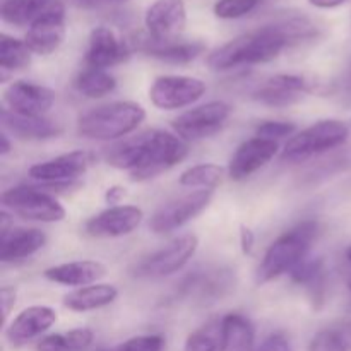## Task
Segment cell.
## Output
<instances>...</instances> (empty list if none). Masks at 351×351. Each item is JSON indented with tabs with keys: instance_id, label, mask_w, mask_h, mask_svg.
Listing matches in <instances>:
<instances>
[{
	"instance_id": "6da1fadb",
	"label": "cell",
	"mask_w": 351,
	"mask_h": 351,
	"mask_svg": "<svg viewBox=\"0 0 351 351\" xmlns=\"http://www.w3.org/2000/svg\"><path fill=\"white\" fill-rule=\"evenodd\" d=\"M315 26L305 17H290L266 24L233 38L208 55V65L215 72L232 71L249 65L267 64L280 57L287 47L315 36Z\"/></svg>"
},
{
	"instance_id": "7a4b0ae2",
	"label": "cell",
	"mask_w": 351,
	"mask_h": 351,
	"mask_svg": "<svg viewBox=\"0 0 351 351\" xmlns=\"http://www.w3.org/2000/svg\"><path fill=\"white\" fill-rule=\"evenodd\" d=\"M189 154V146L177 134L146 130L110 147L106 163L130 175V180L146 182L177 167Z\"/></svg>"
},
{
	"instance_id": "3957f363",
	"label": "cell",
	"mask_w": 351,
	"mask_h": 351,
	"mask_svg": "<svg viewBox=\"0 0 351 351\" xmlns=\"http://www.w3.org/2000/svg\"><path fill=\"white\" fill-rule=\"evenodd\" d=\"M319 235V223L308 221L298 223L295 228L288 230L278 237L269 249L264 254L256 273V283L266 285L278 280L283 274H290L291 269L308 256L312 243Z\"/></svg>"
},
{
	"instance_id": "277c9868",
	"label": "cell",
	"mask_w": 351,
	"mask_h": 351,
	"mask_svg": "<svg viewBox=\"0 0 351 351\" xmlns=\"http://www.w3.org/2000/svg\"><path fill=\"white\" fill-rule=\"evenodd\" d=\"M146 119V110L134 101H112L81 115L77 134L91 141H117L132 134Z\"/></svg>"
},
{
	"instance_id": "5b68a950",
	"label": "cell",
	"mask_w": 351,
	"mask_h": 351,
	"mask_svg": "<svg viewBox=\"0 0 351 351\" xmlns=\"http://www.w3.org/2000/svg\"><path fill=\"white\" fill-rule=\"evenodd\" d=\"M350 136L351 130L346 122L336 119L319 120L288 139L281 151V160L300 163L343 146Z\"/></svg>"
},
{
	"instance_id": "8992f818",
	"label": "cell",
	"mask_w": 351,
	"mask_h": 351,
	"mask_svg": "<svg viewBox=\"0 0 351 351\" xmlns=\"http://www.w3.org/2000/svg\"><path fill=\"white\" fill-rule=\"evenodd\" d=\"M3 209L27 221L58 223L65 218L67 211L51 194L41 189L19 185L2 194Z\"/></svg>"
},
{
	"instance_id": "52a82bcc",
	"label": "cell",
	"mask_w": 351,
	"mask_h": 351,
	"mask_svg": "<svg viewBox=\"0 0 351 351\" xmlns=\"http://www.w3.org/2000/svg\"><path fill=\"white\" fill-rule=\"evenodd\" d=\"M197 249V235L185 233L136 264L132 274L137 278H151V280L171 276L195 256Z\"/></svg>"
},
{
	"instance_id": "ba28073f",
	"label": "cell",
	"mask_w": 351,
	"mask_h": 351,
	"mask_svg": "<svg viewBox=\"0 0 351 351\" xmlns=\"http://www.w3.org/2000/svg\"><path fill=\"white\" fill-rule=\"evenodd\" d=\"M232 106L225 101H209L194 106L173 120L175 134L184 141H201L218 134L228 122Z\"/></svg>"
},
{
	"instance_id": "9c48e42d",
	"label": "cell",
	"mask_w": 351,
	"mask_h": 351,
	"mask_svg": "<svg viewBox=\"0 0 351 351\" xmlns=\"http://www.w3.org/2000/svg\"><path fill=\"white\" fill-rule=\"evenodd\" d=\"M213 195V191H195L167 202L151 216L149 230L156 235H165L182 228L211 204Z\"/></svg>"
},
{
	"instance_id": "30bf717a",
	"label": "cell",
	"mask_w": 351,
	"mask_h": 351,
	"mask_svg": "<svg viewBox=\"0 0 351 351\" xmlns=\"http://www.w3.org/2000/svg\"><path fill=\"white\" fill-rule=\"evenodd\" d=\"M204 95V81L189 75H160L149 88L151 103L167 112L194 105Z\"/></svg>"
},
{
	"instance_id": "8fae6325",
	"label": "cell",
	"mask_w": 351,
	"mask_h": 351,
	"mask_svg": "<svg viewBox=\"0 0 351 351\" xmlns=\"http://www.w3.org/2000/svg\"><path fill=\"white\" fill-rule=\"evenodd\" d=\"M65 7L60 0H53L50 7L27 27L24 41L36 55L55 53L65 40Z\"/></svg>"
},
{
	"instance_id": "7c38bea8",
	"label": "cell",
	"mask_w": 351,
	"mask_h": 351,
	"mask_svg": "<svg viewBox=\"0 0 351 351\" xmlns=\"http://www.w3.org/2000/svg\"><path fill=\"white\" fill-rule=\"evenodd\" d=\"M147 36L154 41L180 40L187 26L184 0H154L144 14Z\"/></svg>"
},
{
	"instance_id": "4fadbf2b",
	"label": "cell",
	"mask_w": 351,
	"mask_h": 351,
	"mask_svg": "<svg viewBox=\"0 0 351 351\" xmlns=\"http://www.w3.org/2000/svg\"><path fill=\"white\" fill-rule=\"evenodd\" d=\"M93 163H95V154L89 151H71L33 165L27 175L41 185H64L82 177Z\"/></svg>"
},
{
	"instance_id": "5bb4252c",
	"label": "cell",
	"mask_w": 351,
	"mask_h": 351,
	"mask_svg": "<svg viewBox=\"0 0 351 351\" xmlns=\"http://www.w3.org/2000/svg\"><path fill=\"white\" fill-rule=\"evenodd\" d=\"M3 105L19 115L45 117L55 103V91L31 81L10 82L3 89Z\"/></svg>"
},
{
	"instance_id": "9a60e30c",
	"label": "cell",
	"mask_w": 351,
	"mask_h": 351,
	"mask_svg": "<svg viewBox=\"0 0 351 351\" xmlns=\"http://www.w3.org/2000/svg\"><path fill=\"white\" fill-rule=\"evenodd\" d=\"M144 211L137 206H110L86 221L84 230L93 239H119L139 228Z\"/></svg>"
},
{
	"instance_id": "2e32d148",
	"label": "cell",
	"mask_w": 351,
	"mask_h": 351,
	"mask_svg": "<svg viewBox=\"0 0 351 351\" xmlns=\"http://www.w3.org/2000/svg\"><path fill=\"white\" fill-rule=\"evenodd\" d=\"M280 151V144L276 141L252 137L240 144L233 153L228 165V177L235 182H243L266 167Z\"/></svg>"
},
{
	"instance_id": "e0dca14e",
	"label": "cell",
	"mask_w": 351,
	"mask_h": 351,
	"mask_svg": "<svg viewBox=\"0 0 351 351\" xmlns=\"http://www.w3.org/2000/svg\"><path fill=\"white\" fill-rule=\"evenodd\" d=\"M312 91V82L304 75L276 74L256 89L254 99L273 108H287Z\"/></svg>"
},
{
	"instance_id": "ac0fdd59",
	"label": "cell",
	"mask_w": 351,
	"mask_h": 351,
	"mask_svg": "<svg viewBox=\"0 0 351 351\" xmlns=\"http://www.w3.org/2000/svg\"><path fill=\"white\" fill-rule=\"evenodd\" d=\"M130 48L113 29L98 26L89 34L86 65L93 69H110L129 60Z\"/></svg>"
},
{
	"instance_id": "d6986e66",
	"label": "cell",
	"mask_w": 351,
	"mask_h": 351,
	"mask_svg": "<svg viewBox=\"0 0 351 351\" xmlns=\"http://www.w3.org/2000/svg\"><path fill=\"white\" fill-rule=\"evenodd\" d=\"M57 322V312L48 305H31L24 308L7 326L5 338L12 346H23L47 332Z\"/></svg>"
},
{
	"instance_id": "ffe728a7",
	"label": "cell",
	"mask_w": 351,
	"mask_h": 351,
	"mask_svg": "<svg viewBox=\"0 0 351 351\" xmlns=\"http://www.w3.org/2000/svg\"><path fill=\"white\" fill-rule=\"evenodd\" d=\"M106 266L99 261H74V263H64L58 266H51L43 271L45 280L51 283L64 285V287H89L98 283L101 278L106 276Z\"/></svg>"
},
{
	"instance_id": "44dd1931",
	"label": "cell",
	"mask_w": 351,
	"mask_h": 351,
	"mask_svg": "<svg viewBox=\"0 0 351 351\" xmlns=\"http://www.w3.org/2000/svg\"><path fill=\"white\" fill-rule=\"evenodd\" d=\"M47 243V235L38 228H10L0 233V261L17 263L27 259L41 250Z\"/></svg>"
},
{
	"instance_id": "7402d4cb",
	"label": "cell",
	"mask_w": 351,
	"mask_h": 351,
	"mask_svg": "<svg viewBox=\"0 0 351 351\" xmlns=\"http://www.w3.org/2000/svg\"><path fill=\"white\" fill-rule=\"evenodd\" d=\"M2 125L3 129L14 134V137L27 141H47L58 137L62 132L60 125L47 117H29L19 115L10 110H2Z\"/></svg>"
},
{
	"instance_id": "603a6c76",
	"label": "cell",
	"mask_w": 351,
	"mask_h": 351,
	"mask_svg": "<svg viewBox=\"0 0 351 351\" xmlns=\"http://www.w3.org/2000/svg\"><path fill=\"white\" fill-rule=\"evenodd\" d=\"M233 287L232 271L215 269L204 271V273L192 274L191 278L182 285V295L185 297H194L201 302L218 300L225 297Z\"/></svg>"
},
{
	"instance_id": "cb8c5ba5",
	"label": "cell",
	"mask_w": 351,
	"mask_h": 351,
	"mask_svg": "<svg viewBox=\"0 0 351 351\" xmlns=\"http://www.w3.org/2000/svg\"><path fill=\"white\" fill-rule=\"evenodd\" d=\"M139 50L168 64H189L206 51L202 41H154L149 36L139 40Z\"/></svg>"
},
{
	"instance_id": "d4e9b609",
	"label": "cell",
	"mask_w": 351,
	"mask_h": 351,
	"mask_svg": "<svg viewBox=\"0 0 351 351\" xmlns=\"http://www.w3.org/2000/svg\"><path fill=\"white\" fill-rule=\"evenodd\" d=\"M256 328L242 314H228L219 321V351H254Z\"/></svg>"
},
{
	"instance_id": "484cf974",
	"label": "cell",
	"mask_w": 351,
	"mask_h": 351,
	"mask_svg": "<svg viewBox=\"0 0 351 351\" xmlns=\"http://www.w3.org/2000/svg\"><path fill=\"white\" fill-rule=\"evenodd\" d=\"M290 278L295 285H300V287L307 288L315 308H319L324 304L328 273H326V264L322 257H304L291 269Z\"/></svg>"
},
{
	"instance_id": "4316f807",
	"label": "cell",
	"mask_w": 351,
	"mask_h": 351,
	"mask_svg": "<svg viewBox=\"0 0 351 351\" xmlns=\"http://www.w3.org/2000/svg\"><path fill=\"white\" fill-rule=\"evenodd\" d=\"M119 297L117 287L108 283H95L77 288L64 297V307L72 312H91L108 307Z\"/></svg>"
},
{
	"instance_id": "83f0119b",
	"label": "cell",
	"mask_w": 351,
	"mask_h": 351,
	"mask_svg": "<svg viewBox=\"0 0 351 351\" xmlns=\"http://www.w3.org/2000/svg\"><path fill=\"white\" fill-rule=\"evenodd\" d=\"M51 3L53 0H3L0 14L3 23L29 27Z\"/></svg>"
},
{
	"instance_id": "f1b7e54d",
	"label": "cell",
	"mask_w": 351,
	"mask_h": 351,
	"mask_svg": "<svg viewBox=\"0 0 351 351\" xmlns=\"http://www.w3.org/2000/svg\"><path fill=\"white\" fill-rule=\"evenodd\" d=\"M95 341V332L88 328L45 336L38 341L36 351H88Z\"/></svg>"
},
{
	"instance_id": "f546056e",
	"label": "cell",
	"mask_w": 351,
	"mask_h": 351,
	"mask_svg": "<svg viewBox=\"0 0 351 351\" xmlns=\"http://www.w3.org/2000/svg\"><path fill=\"white\" fill-rule=\"evenodd\" d=\"M117 79L105 69L86 67L75 77V89L86 98H103L115 91Z\"/></svg>"
},
{
	"instance_id": "4dcf8cb0",
	"label": "cell",
	"mask_w": 351,
	"mask_h": 351,
	"mask_svg": "<svg viewBox=\"0 0 351 351\" xmlns=\"http://www.w3.org/2000/svg\"><path fill=\"white\" fill-rule=\"evenodd\" d=\"M223 178H225V168L215 163H201L182 171L178 182L184 187L213 191L223 184Z\"/></svg>"
},
{
	"instance_id": "1f68e13d",
	"label": "cell",
	"mask_w": 351,
	"mask_h": 351,
	"mask_svg": "<svg viewBox=\"0 0 351 351\" xmlns=\"http://www.w3.org/2000/svg\"><path fill=\"white\" fill-rule=\"evenodd\" d=\"M31 55L33 51L29 50L24 40H17L5 33L0 36V69L2 72L23 71L31 64Z\"/></svg>"
},
{
	"instance_id": "d6a6232c",
	"label": "cell",
	"mask_w": 351,
	"mask_h": 351,
	"mask_svg": "<svg viewBox=\"0 0 351 351\" xmlns=\"http://www.w3.org/2000/svg\"><path fill=\"white\" fill-rule=\"evenodd\" d=\"M308 351H351V324L322 329L312 338Z\"/></svg>"
},
{
	"instance_id": "836d02e7",
	"label": "cell",
	"mask_w": 351,
	"mask_h": 351,
	"mask_svg": "<svg viewBox=\"0 0 351 351\" xmlns=\"http://www.w3.org/2000/svg\"><path fill=\"white\" fill-rule=\"evenodd\" d=\"M184 351H219V322L191 332L185 339Z\"/></svg>"
},
{
	"instance_id": "e575fe53",
	"label": "cell",
	"mask_w": 351,
	"mask_h": 351,
	"mask_svg": "<svg viewBox=\"0 0 351 351\" xmlns=\"http://www.w3.org/2000/svg\"><path fill=\"white\" fill-rule=\"evenodd\" d=\"M263 0H218L215 3V16L219 19H239L257 9Z\"/></svg>"
},
{
	"instance_id": "d590c367",
	"label": "cell",
	"mask_w": 351,
	"mask_h": 351,
	"mask_svg": "<svg viewBox=\"0 0 351 351\" xmlns=\"http://www.w3.org/2000/svg\"><path fill=\"white\" fill-rule=\"evenodd\" d=\"M297 134V123L293 122H281V120H267L261 123L256 129V136L269 141H280L285 137H291Z\"/></svg>"
},
{
	"instance_id": "8d00e7d4",
	"label": "cell",
	"mask_w": 351,
	"mask_h": 351,
	"mask_svg": "<svg viewBox=\"0 0 351 351\" xmlns=\"http://www.w3.org/2000/svg\"><path fill=\"white\" fill-rule=\"evenodd\" d=\"M165 338L160 335L134 336L117 348V351H163Z\"/></svg>"
},
{
	"instance_id": "74e56055",
	"label": "cell",
	"mask_w": 351,
	"mask_h": 351,
	"mask_svg": "<svg viewBox=\"0 0 351 351\" xmlns=\"http://www.w3.org/2000/svg\"><path fill=\"white\" fill-rule=\"evenodd\" d=\"M16 298H17V291L14 287H3L0 290V305H2V322L5 324L7 317H9L10 311L16 305Z\"/></svg>"
},
{
	"instance_id": "f35d334b",
	"label": "cell",
	"mask_w": 351,
	"mask_h": 351,
	"mask_svg": "<svg viewBox=\"0 0 351 351\" xmlns=\"http://www.w3.org/2000/svg\"><path fill=\"white\" fill-rule=\"evenodd\" d=\"M254 245H256V235H254V232L249 226L240 225V249H242V254L249 256L252 252Z\"/></svg>"
},
{
	"instance_id": "ab89813d",
	"label": "cell",
	"mask_w": 351,
	"mask_h": 351,
	"mask_svg": "<svg viewBox=\"0 0 351 351\" xmlns=\"http://www.w3.org/2000/svg\"><path fill=\"white\" fill-rule=\"evenodd\" d=\"M266 351H291L290 343L283 335H273L263 343Z\"/></svg>"
},
{
	"instance_id": "60d3db41",
	"label": "cell",
	"mask_w": 351,
	"mask_h": 351,
	"mask_svg": "<svg viewBox=\"0 0 351 351\" xmlns=\"http://www.w3.org/2000/svg\"><path fill=\"white\" fill-rule=\"evenodd\" d=\"M127 195V189L122 187V185H113L106 191L105 194V201L108 204H120L123 201V197Z\"/></svg>"
},
{
	"instance_id": "b9f144b4",
	"label": "cell",
	"mask_w": 351,
	"mask_h": 351,
	"mask_svg": "<svg viewBox=\"0 0 351 351\" xmlns=\"http://www.w3.org/2000/svg\"><path fill=\"white\" fill-rule=\"evenodd\" d=\"M311 5L317 7V9H336V7H341L345 3H348L350 0H307Z\"/></svg>"
},
{
	"instance_id": "7bdbcfd3",
	"label": "cell",
	"mask_w": 351,
	"mask_h": 351,
	"mask_svg": "<svg viewBox=\"0 0 351 351\" xmlns=\"http://www.w3.org/2000/svg\"><path fill=\"white\" fill-rule=\"evenodd\" d=\"M0 143H2V146H0V154H2V156H7V154L10 153V141L5 132L0 136Z\"/></svg>"
},
{
	"instance_id": "ee69618b",
	"label": "cell",
	"mask_w": 351,
	"mask_h": 351,
	"mask_svg": "<svg viewBox=\"0 0 351 351\" xmlns=\"http://www.w3.org/2000/svg\"><path fill=\"white\" fill-rule=\"evenodd\" d=\"M345 259L348 261V264H351V245L345 250Z\"/></svg>"
},
{
	"instance_id": "f6af8a7d",
	"label": "cell",
	"mask_w": 351,
	"mask_h": 351,
	"mask_svg": "<svg viewBox=\"0 0 351 351\" xmlns=\"http://www.w3.org/2000/svg\"><path fill=\"white\" fill-rule=\"evenodd\" d=\"M254 351H266V348H264V346L261 345V348H257V350H254Z\"/></svg>"
},
{
	"instance_id": "bcb514c9",
	"label": "cell",
	"mask_w": 351,
	"mask_h": 351,
	"mask_svg": "<svg viewBox=\"0 0 351 351\" xmlns=\"http://www.w3.org/2000/svg\"><path fill=\"white\" fill-rule=\"evenodd\" d=\"M348 86L351 88V69H350V77H348Z\"/></svg>"
},
{
	"instance_id": "7dc6e473",
	"label": "cell",
	"mask_w": 351,
	"mask_h": 351,
	"mask_svg": "<svg viewBox=\"0 0 351 351\" xmlns=\"http://www.w3.org/2000/svg\"><path fill=\"white\" fill-rule=\"evenodd\" d=\"M348 290H350V293H351V276H350V280H348Z\"/></svg>"
},
{
	"instance_id": "c3c4849f",
	"label": "cell",
	"mask_w": 351,
	"mask_h": 351,
	"mask_svg": "<svg viewBox=\"0 0 351 351\" xmlns=\"http://www.w3.org/2000/svg\"><path fill=\"white\" fill-rule=\"evenodd\" d=\"M348 127H350V130H351V120L348 122Z\"/></svg>"
},
{
	"instance_id": "681fc988",
	"label": "cell",
	"mask_w": 351,
	"mask_h": 351,
	"mask_svg": "<svg viewBox=\"0 0 351 351\" xmlns=\"http://www.w3.org/2000/svg\"><path fill=\"white\" fill-rule=\"evenodd\" d=\"M113 2H120V0H113Z\"/></svg>"
},
{
	"instance_id": "f907efd6",
	"label": "cell",
	"mask_w": 351,
	"mask_h": 351,
	"mask_svg": "<svg viewBox=\"0 0 351 351\" xmlns=\"http://www.w3.org/2000/svg\"><path fill=\"white\" fill-rule=\"evenodd\" d=\"M98 351H106V350H98Z\"/></svg>"
}]
</instances>
